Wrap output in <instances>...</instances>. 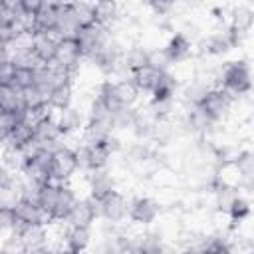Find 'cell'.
Instances as JSON below:
<instances>
[{
    "label": "cell",
    "instance_id": "1",
    "mask_svg": "<svg viewBox=\"0 0 254 254\" xmlns=\"http://www.w3.org/2000/svg\"><path fill=\"white\" fill-rule=\"evenodd\" d=\"M36 200L46 210V214L50 216L52 222H64L67 218L73 202L77 200V196L67 183L48 181L42 185Z\"/></svg>",
    "mask_w": 254,
    "mask_h": 254
},
{
    "label": "cell",
    "instance_id": "2",
    "mask_svg": "<svg viewBox=\"0 0 254 254\" xmlns=\"http://www.w3.org/2000/svg\"><path fill=\"white\" fill-rule=\"evenodd\" d=\"M252 85H254V79L246 62L236 60L224 65L220 73V87L226 93H230L232 97H240V95H246L252 89Z\"/></svg>",
    "mask_w": 254,
    "mask_h": 254
},
{
    "label": "cell",
    "instance_id": "3",
    "mask_svg": "<svg viewBox=\"0 0 254 254\" xmlns=\"http://www.w3.org/2000/svg\"><path fill=\"white\" fill-rule=\"evenodd\" d=\"M79 171L77 149H71L64 143L52 149V181L67 183Z\"/></svg>",
    "mask_w": 254,
    "mask_h": 254
},
{
    "label": "cell",
    "instance_id": "4",
    "mask_svg": "<svg viewBox=\"0 0 254 254\" xmlns=\"http://www.w3.org/2000/svg\"><path fill=\"white\" fill-rule=\"evenodd\" d=\"M75 38H77V44H79V48L83 52V58H87V60L91 56H95L111 40L109 28H105V26H101L97 22H89V24L81 26V30L77 32Z\"/></svg>",
    "mask_w": 254,
    "mask_h": 254
},
{
    "label": "cell",
    "instance_id": "5",
    "mask_svg": "<svg viewBox=\"0 0 254 254\" xmlns=\"http://www.w3.org/2000/svg\"><path fill=\"white\" fill-rule=\"evenodd\" d=\"M12 212L16 216V222L26 228V226H34V224H48L52 222L50 216L46 214V210L40 206V202L36 198H30V196H20L16 198L12 204Z\"/></svg>",
    "mask_w": 254,
    "mask_h": 254
},
{
    "label": "cell",
    "instance_id": "6",
    "mask_svg": "<svg viewBox=\"0 0 254 254\" xmlns=\"http://www.w3.org/2000/svg\"><path fill=\"white\" fill-rule=\"evenodd\" d=\"M95 204L99 218L107 220L109 224H121L125 218H129V200L117 190L109 192L103 198H95Z\"/></svg>",
    "mask_w": 254,
    "mask_h": 254
},
{
    "label": "cell",
    "instance_id": "7",
    "mask_svg": "<svg viewBox=\"0 0 254 254\" xmlns=\"http://www.w3.org/2000/svg\"><path fill=\"white\" fill-rule=\"evenodd\" d=\"M196 105H200L202 111L214 123H218V121L226 119V115L230 113V109H232V95L226 93L222 87H210Z\"/></svg>",
    "mask_w": 254,
    "mask_h": 254
},
{
    "label": "cell",
    "instance_id": "8",
    "mask_svg": "<svg viewBox=\"0 0 254 254\" xmlns=\"http://www.w3.org/2000/svg\"><path fill=\"white\" fill-rule=\"evenodd\" d=\"M81 60H83V52L77 44V38H60L54 60L50 64L58 65L60 69H65V71L73 73Z\"/></svg>",
    "mask_w": 254,
    "mask_h": 254
},
{
    "label": "cell",
    "instance_id": "9",
    "mask_svg": "<svg viewBox=\"0 0 254 254\" xmlns=\"http://www.w3.org/2000/svg\"><path fill=\"white\" fill-rule=\"evenodd\" d=\"M113 151L107 147V143L99 145H85L81 143L77 149V161H79V171H93V169H103L107 167Z\"/></svg>",
    "mask_w": 254,
    "mask_h": 254
},
{
    "label": "cell",
    "instance_id": "10",
    "mask_svg": "<svg viewBox=\"0 0 254 254\" xmlns=\"http://www.w3.org/2000/svg\"><path fill=\"white\" fill-rule=\"evenodd\" d=\"M161 212V206L151 196H137L129 202V220L139 226H151Z\"/></svg>",
    "mask_w": 254,
    "mask_h": 254
},
{
    "label": "cell",
    "instance_id": "11",
    "mask_svg": "<svg viewBox=\"0 0 254 254\" xmlns=\"http://www.w3.org/2000/svg\"><path fill=\"white\" fill-rule=\"evenodd\" d=\"M81 22L75 14V8H73V2L67 0V2H62L58 6V22H56V30L54 34L58 38H75L77 32L81 30Z\"/></svg>",
    "mask_w": 254,
    "mask_h": 254
},
{
    "label": "cell",
    "instance_id": "12",
    "mask_svg": "<svg viewBox=\"0 0 254 254\" xmlns=\"http://www.w3.org/2000/svg\"><path fill=\"white\" fill-rule=\"evenodd\" d=\"M64 137V131L58 123V117L52 113L46 119H42L34 129V143L44 149H54L60 145V139Z\"/></svg>",
    "mask_w": 254,
    "mask_h": 254
},
{
    "label": "cell",
    "instance_id": "13",
    "mask_svg": "<svg viewBox=\"0 0 254 254\" xmlns=\"http://www.w3.org/2000/svg\"><path fill=\"white\" fill-rule=\"evenodd\" d=\"M97 218H99V212H97L95 198L87 196V198H77L73 202V206L64 222L67 226H91Z\"/></svg>",
    "mask_w": 254,
    "mask_h": 254
},
{
    "label": "cell",
    "instance_id": "14",
    "mask_svg": "<svg viewBox=\"0 0 254 254\" xmlns=\"http://www.w3.org/2000/svg\"><path fill=\"white\" fill-rule=\"evenodd\" d=\"M20 246L22 252H42L48 248V232H46V224H34V226H26L16 238H14Z\"/></svg>",
    "mask_w": 254,
    "mask_h": 254
},
{
    "label": "cell",
    "instance_id": "15",
    "mask_svg": "<svg viewBox=\"0 0 254 254\" xmlns=\"http://www.w3.org/2000/svg\"><path fill=\"white\" fill-rule=\"evenodd\" d=\"M58 36L52 32H34L30 36V48L36 54V58L42 64H50L54 60L56 48H58Z\"/></svg>",
    "mask_w": 254,
    "mask_h": 254
},
{
    "label": "cell",
    "instance_id": "16",
    "mask_svg": "<svg viewBox=\"0 0 254 254\" xmlns=\"http://www.w3.org/2000/svg\"><path fill=\"white\" fill-rule=\"evenodd\" d=\"M163 52H165L169 64H181V62H185V60L190 58V54H192V42L187 38V34L179 32V34H173L169 38V42L165 44Z\"/></svg>",
    "mask_w": 254,
    "mask_h": 254
},
{
    "label": "cell",
    "instance_id": "17",
    "mask_svg": "<svg viewBox=\"0 0 254 254\" xmlns=\"http://www.w3.org/2000/svg\"><path fill=\"white\" fill-rule=\"evenodd\" d=\"M87 185H89V196L93 198H103L115 190V181L109 175L107 167L87 171Z\"/></svg>",
    "mask_w": 254,
    "mask_h": 254
},
{
    "label": "cell",
    "instance_id": "18",
    "mask_svg": "<svg viewBox=\"0 0 254 254\" xmlns=\"http://www.w3.org/2000/svg\"><path fill=\"white\" fill-rule=\"evenodd\" d=\"M238 36H240V34H236L234 30H230V26H228V30H226V32H222V30L212 32V34L204 40V44H202V46H204V52H206V54H210V56L226 54V52L236 44Z\"/></svg>",
    "mask_w": 254,
    "mask_h": 254
},
{
    "label": "cell",
    "instance_id": "19",
    "mask_svg": "<svg viewBox=\"0 0 254 254\" xmlns=\"http://www.w3.org/2000/svg\"><path fill=\"white\" fill-rule=\"evenodd\" d=\"M165 71L167 69H161V67H155V65L149 64V65L133 71L129 77L133 79V83L137 85V89L141 93H153V89L159 85V81H161V77H163Z\"/></svg>",
    "mask_w": 254,
    "mask_h": 254
},
{
    "label": "cell",
    "instance_id": "20",
    "mask_svg": "<svg viewBox=\"0 0 254 254\" xmlns=\"http://www.w3.org/2000/svg\"><path fill=\"white\" fill-rule=\"evenodd\" d=\"M65 250L69 252H85L91 244V226H67L64 232Z\"/></svg>",
    "mask_w": 254,
    "mask_h": 254
},
{
    "label": "cell",
    "instance_id": "21",
    "mask_svg": "<svg viewBox=\"0 0 254 254\" xmlns=\"http://www.w3.org/2000/svg\"><path fill=\"white\" fill-rule=\"evenodd\" d=\"M56 117H58V123L62 127L64 135L79 133V131H83V127L87 123L85 117H83V113L77 107H73V105H69V107L62 109V111H56Z\"/></svg>",
    "mask_w": 254,
    "mask_h": 254
},
{
    "label": "cell",
    "instance_id": "22",
    "mask_svg": "<svg viewBox=\"0 0 254 254\" xmlns=\"http://www.w3.org/2000/svg\"><path fill=\"white\" fill-rule=\"evenodd\" d=\"M81 143L85 145H99V143H105L111 133H113V127L105 121H97V119H87L83 131H81Z\"/></svg>",
    "mask_w": 254,
    "mask_h": 254
},
{
    "label": "cell",
    "instance_id": "23",
    "mask_svg": "<svg viewBox=\"0 0 254 254\" xmlns=\"http://www.w3.org/2000/svg\"><path fill=\"white\" fill-rule=\"evenodd\" d=\"M34 129H36L34 125H30V123H26V121L22 119L20 125H18L8 137H4L2 141L6 143L8 149L24 151V149H28V147L34 145Z\"/></svg>",
    "mask_w": 254,
    "mask_h": 254
},
{
    "label": "cell",
    "instance_id": "24",
    "mask_svg": "<svg viewBox=\"0 0 254 254\" xmlns=\"http://www.w3.org/2000/svg\"><path fill=\"white\" fill-rule=\"evenodd\" d=\"M24 91L12 83H0V111H24Z\"/></svg>",
    "mask_w": 254,
    "mask_h": 254
},
{
    "label": "cell",
    "instance_id": "25",
    "mask_svg": "<svg viewBox=\"0 0 254 254\" xmlns=\"http://www.w3.org/2000/svg\"><path fill=\"white\" fill-rule=\"evenodd\" d=\"M252 28H254V8L246 4L234 6L230 12V30L242 36V34H248Z\"/></svg>",
    "mask_w": 254,
    "mask_h": 254
},
{
    "label": "cell",
    "instance_id": "26",
    "mask_svg": "<svg viewBox=\"0 0 254 254\" xmlns=\"http://www.w3.org/2000/svg\"><path fill=\"white\" fill-rule=\"evenodd\" d=\"M119 18L117 0H93V22L111 28Z\"/></svg>",
    "mask_w": 254,
    "mask_h": 254
},
{
    "label": "cell",
    "instance_id": "27",
    "mask_svg": "<svg viewBox=\"0 0 254 254\" xmlns=\"http://www.w3.org/2000/svg\"><path fill=\"white\" fill-rule=\"evenodd\" d=\"M113 87H115V95H117V101L121 107H135L137 103V97H139V89L137 85L133 83L131 77H119L113 81Z\"/></svg>",
    "mask_w": 254,
    "mask_h": 254
},
{
    "label": "cell",
    "instance_id": "28",
    "mask_svg": "<svg viewBox=\"0 0 254 254\" xmlns=\"http://www.w3.org/2000/svg\"><path fill=\"white\" fill-rule=\"evenodd\" d=\"M121 62H123V67H125V69L129 71V75H131L133 71H137V69L149 65V62H151V52L145 50L143 46H133V48H129V50L123 52Z\"/></svg>",
    "mask_w": 254,
    "mask_h": 254
},
{
    "label": "cell",
    "instance_id": "29",
    "mask_svg": "<svg viewBox=\"0 0 254 254\" xmlns=\"http://www.w3.org/2000/svg\"><path fill=\"white\" fill-rule=\"evenodd\" d=\"M71 103H73V87H71V81H62V83H58L50 91L48 105L54 111H62V109L69 107Z\"/></svg>",
    "mask_w": 254,
    "mask_h": 254
},
{
    "label": "cell",
    "instance_id": "30",
    "mask_svg": "<svg viewBox=\"0 0 254 254\" xmlns=\"http://www.w3.org/2000/svg\"><path fill=\"white\" fill-rule=\"evenodd\" d=\"M58 6L60 4H48L34 14V32H52L56 30V22H58Z\"/></svg>",
    "mask_w": 254,
    "mask_h": 254
},
{
    "label": "cell",
    "instance_id": "31",
    "mask_svg": "<svg viewBox=\"0 0 254 254\" xmlns=\"http://www.w3.org/2000/svg\"><path fill=\"white\" fill-rule=\"evenodd\" d=\"M187 125H189L192 131H196V133H208V131L212 129L214 121L202 111L200 105H190L189 115H187Z\"/></svg>",
    "mask_w": 254,
    "mask_h": 254
},
{
    "label": "cell",
    "instance_id": "32",
    "mask_svg": "<svg viewBox=\"0 0 254 254\" xmlns=\"http://www.w3.org/2000/svg\"><path fill=\"white\" fill-rule=\"evenodd\" d=\"M175 93H177V81L173 79V75L165 71L159 85L151 93V101H175Z\"/></svg>",
    "mask_w": 254,
    "mask_h": 254
},
{
    "label": "cell",
    "instance_id": "33",
    "mask_svg": "<svg viewBox=\"0 0 254 254\" xmlns=\"http://www.w3.org/2000/svg\"><path fill=\"white\" fill-rule=\"evenodd\" d=\"M236 196H238V190L226 183H218L214 187V200H216V208L220 212H228L232 202L236 200Z\"/></svg>",
    "mask_w": 254,
    "mask_h": 254
},
{
    "label": "cell",
    "instance_id": "34",
    "mask_svg": "<svg viewBox=\"0 0 254 254\" xmlns=\"http://www.w3.org/2000/svg\"><path fill=\"white\" fill-rule=\"evenodd\" d=\"M34 81H36V67H30V65H16L14 67V73H12V79H10L12 85H16L18 89L24 91L30 85H34Z\"/></svg>",
    "mask_w": 254,
    "mask_h": 254
},
{
    "label": "cell",
    "instance_id": "35",
    "mask_svg": "<svg viewBox=\"0 0 254 254\" xmlns=\"http://www.w3.org/2000/svg\"><path fill=\"white\" fill-rule=\"evenodd\" d=\"M234 165L242 177V181H248L254 177V153L252 151H244V153H238L236 159H234Z\"/></svg>",
    "mask_w": 254,
    "mask_h": 254
},
{
    "label": "cell",
    "instance_id": "36",
    "mask_svg": "<svg viewBox=\"0 0 254 254\" xmlns=\"http://www.w3.org/2000/svg\"><path fill=\"white\" fill-rule=\"evenodd\" d=\"M22 121V111H0V131L2 139L8 137Z\"/></svg>",
    "mask_w": 254,
    "mask_h": 254
},
{
    "label": "cell",
    "instance_id": "37",
    "mask_svg": "<svg viewBox=\"0 0 254 254\" xmlns=\"http://www.w3.org/2000/svg\"><path fill=\"white\" fill-rule=\"evenodd\" d=\"M250 212H252L250 202L238 194V196H236V200L232 202V206H230V210H228L226 214L232 218V222H242V220H246V218L250 216Z\"/></svg>",
    "mask_w": 254,
    "mask_h": 254
},
{
    "label": "cell",
    "instance_id": "38",
    "mask_svg": "<svg viewBox=\"0 0 254 254\" xmlns=\"http://www.w3.org/2000/svg\"><path fill=\"white\" fill-rule=\"evenodd\" d=\"M208 89H210V87H208L206 83H202V81L196 79V81H192L190 85L185 87V99L190 101V105H196V103L204 97V93H206Z\"/></svg>",
    "mask_w": 254,
    "mask_h": 254
},
{
    "label": "cell",
    "instance_id": "39",
    "mask_svg": "<svg viewBox=\"0 0 254 254\" xmlns=\"http://www.w3.org/2000/svg\"><path fill=\"white\" fill-rule=\"evenodd\" d=\"M151 8H153V12H157V14H167V12H171L173 10V6L177 4V0H145Z\"/></svg>",
    "mask_w": 254,
    "mask_h": 254
},
{
    "label": "cell",
    "instance_id": "40",
    "mask_svg": "<svg viewBox=\"0 0 254 254\" xmlns=\"http://www.w3.org/2000/svg\"><path fill=\"white\" fill-rule=\"evenodd\" d=\"M202 250H206V252H228L230 250V246L222 240V238H210L208 242H204V246H202Z\"/></svg>",
    "mask_w": 254,
    "mask_h": 254
},
{
    "label": "cell",
    "instance_id": "41",
    "mask_svg": "<svg viewBox=\"0 0 254 254\" xmlns=\"http://www.w3.org/2000/svg\"><path fill=\"white\" fill-rule=\"evenodd\" d=\"M18 4H20V8H22L24 12L36 14V12H40V10L46 6V0H18Z\"/></svg>",
    "mask_w": 254,
    "mask_h": 254
},
{
    "label": "cell",
    "instance_id": "42",
    "mask_svg": "<svg viewBox=\"0 0 254 254\" xmlns=\"http://www.w3.org/2000/svg\"><path fill=\"white\" fill-rule=\"evenodd\" d=\"M2 2H4V0H2Z\"/></svg>",
    "mask_w": 254,
    "mask_h": 254
}]
</instances>
